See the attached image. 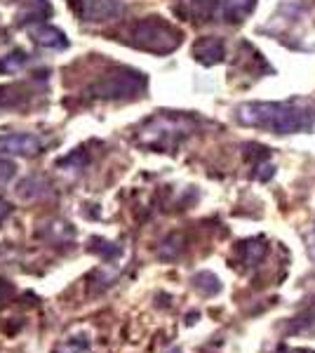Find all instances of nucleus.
<instances>
[{"mask_svg": "<svg viewBox=\"0 0 315 353\" xmlns=\"http://www.w3.org/2000/svg\"><path fill=\"white\" fill-rule=\"evenodd\" d=\"M236 118L247 128L268 130L273 134H296L313 130L315 113L287 101H247L236 109Z\"/></svg>", "mask_w": 315, "mask_h": 353, "instance_id": "obj_1", "label": "nucleus"}, {"mask_svg": "<svg viewBox=\"0 0 315 353\" xmlns=\"http://www.w3.org/2000/svg\"><path fill=\"white\" fill-rule=\"evenodd\" d=\"M191 132H196V123L188 116L160 113L141 125L139 144L153 151H174Z\"/></svg>", "mask_w": 315, "mask_h": 353, "instance_id": "obj_2", "label": "nucleus"}, {"mask_svg": "<svg viewBox=\"0 0 315 353\" xmlns=\"http://www.w3.org/2000/svg\"><path fill=\"white\" fill-rule=\"evenodd\" d=\"M132 45L153 54H170L181 45V31L163 19H144L132 28Z\"/></svg>", "mask_w": 315, "mask_h": 353, "instance_id": "obj_3", "label": "nucleus"}, {"mask_svg": "<svg viewBox=\"0 0 315 353\" xmlns=\"http://www.w3.org/2000/svg\"><path fill=\"white\" fill-rule=\"evenodd\" d=\"M146 90V76L132 68H116V71L106 73L104 78H99L90 94L94 99H130Z\"/></svg>", "mask_w": 315, "mask_h": 353, "instance_id": "obj_4", "label": "nucleus"}, {"mask_svg": "<svg viewBox=\"0 0 315 353\" xmlns=\"http://www.w3.org/2000/svg\"><path fill=\"white\" fill-rule=\"evenodd\" d=\"M40 149H43V141L31 132L0 134V153L5 156H36Z\"/></svg>", "mask_w": 315, "mask_h": 353, "instance_id": "obj_5", "label": "nucleus"}, {"mask_svg": "<svg viewBox=\"0 0 315 353\" xmlns=\"http://www.w3.org/2000/svg\"><path fill=\"white\" fill-rule=\"evenodd\" d=\"M193 57H196L203 66L221 64L223 57H226V45H223L221 38H216V36H205L193 45Z\"/></svg>", "mask_w": 315, "mask_h": 353, "instance_id": "obj_6", "label": "nucleus"}, {"mask_svg": "<svg viewBox=\"0 0 315 353\" xmlns=\"http://www.w3.org/2000/svg\"><path fill=\"white\" fill-rule=\"evenodd\" d=\"M120 14L118 0H80V17L85 21H108Z\"/></svg>", "mask_w": 315, "mask_h": 353, "instance_id": "obj_7", "label": "nucleus"}, {"mask_svg": "<svg viewBox=\"0 0 315 353\" xmlns=\"http://www.w3.org/2000/svg\"><path fill=\"white\" fill-rule=\"evenodd\" d=\"M31 36L40 48H48V50H64L68 48V41H66V33L57 26H50V24H40L36 28H31Z\"/></svg>", "mask_w": 315, "mask_h": 353, "instance_id": "obj_8", "label": "nucleus"}, {"mask_svg": "<svg viewBox=\"0 0 315 353\" xmlns=\"http://www.w3.org/2000/svg\"><path fill=\"white\" fill-rule=\"evenodd\" d=\"M256 0H221V17L228 24H240L254 12Z\"/></svg>", "mask_w": 315, "mask_h": 353, "instance_id": "obj_9", "label": "nucleus"}, {"mask_svg": "<svg viewBox=\"0 0 315 353\" xmlns=\"http://www.w3.org/2000/svg\"><path fill=\"white\" fill-rule=\"evenodd\" d=\"M52 14L48 0H28L26 8L19 14V24H33V21H43L45 17Z\"/></svg>", "mask_w": 315, "mask_h": 353, "instance_id": "obj_10", "label": "nucleus"}, {"mask_svg": "<svg viewBox=\"0 0 315 353\" xmlns=\"http://www.w3.org/2000/svg\"><path fill=\"white\" fill-rule=\"evenodd\" d=\"M221 10L219 0H191V14L198 21H212Z\"/></svg>", "mask_w": 315, "mask_h": 353, "instance_id": "obj_11", "label": "nucleus"}, {"mask_svg": "<svg viewBox=\"0 0 315 353\" xmlns=\"http://www.w3.org/2000/svg\"><path fill=\"white\" fill-rule=\"evenodd\" d=\"M193 285H196V290H200L203 294H207V297H212V294H216L221 290L219 278H216L214 273H210V271L196 273V278H193Z\"/></svg>", "mask_w": 315, "mask_h": 353, "instance_id": "obj_12", "label": "nucleus"}, {"mask_svg": "<svg viewBox=\"0 0 315 353\" xmlns=\"http://www.w3.org/2000/svg\"><path fill=\"white\" fill-rule=\"evenodd\" d=\"M28 61V54L24 50H14V52L0 57V73H14L19 71L21 66H24Z\"/></svg>", "mask_w": 315, "mask_h": 353, "instance_id": "obj_13", "label": "nucleus"}, {"mask_svg": "<svg viewBox=\"0 0 315 353\" xmlns=\"http://www.w3.org/2000/svg\"><path fill=\"white\" fill-rule=\"evenodd\" d=\"M90 243H92V245H90V250H92V252H96L101 259H106V261H111V259H116V257H120V254H123L120 245L108 243V241H104V238H92Z\"/></svg>", "mask_w": 315, "mask_h": 353, "instance_id": "obj_14", "label": "nucleus"}, {"mask_svg": "<svg viewBox=\"0 0 315 353\" xmlns=\"http://www.w3.org/2000/svg\"><path fill=\"white\" fill-rule=\"evenodd\" d=\"M181 248H184V238L179 236V233H172L163 241V245L158 248V254L160 259H174L176 254L181 252Z\"/></svg>", "mask_w": 315, "mask_h": 353, "instance_id": "obj_15", "label": "nucleus"}, {"mask_svg": "<svg viewBox=\"0 0 315 353\" xmlns=\"http://www.w3.org/2000/svg\"><path fill=\"white\" fill-rule=\"evenodd\" d=\"M240 250L245 252V257H243L245 264H256V261L263 257V252H266V248H263L261 243H256V241L243 243V245H240Z\"/></svg>", "mask_w": 315, "mask_h": 353, "instance_id": "obj_16", "label": "nucleus"}, {"mask_svg": "<svg viewBox=\"0 0 315 353\" xmlns=\"http://www.w3.org/2000/svg\"><path fill=\"white\" fill-rule=\"evenodd\" d=\"M14 176H17V165L12 161H8V158H3L0 161V186H8Z\"/></svg>", "mask_w": 315, "mask_h": 353, "instance_id": "obj_17", "label": "nucleus"}, {"mask_svg": "<svg viewBox=\"0 0 315 353\" xmlns=\"http://www.w3.org/2000/svg\"><path fill=\"white\" fill-rule=\"evenodd\" d=\"M85 163H88V156H85V153L83 151H76V153H71V156H66L64 158V161H59V165H61V168H71V170H83V165Z\"/></svg>", "mask_w": 315, "mask_h": 353, "instance_id": "obj_18", "label": "nucleus"}, {"mask_svg": "<svg viewBox=\"0 0 315 353\" xmlns=\"http://www.w3.org/2000/svg\"><path fill=\"white\" fill-rule=\"evenodd\" d=\"M61 353H88V341L76 339V341H66Z\"/></svg>", "mask_w": 315, "mask_h": 353, "instance_id": "obj_19", "label": "nucleus"}, {"mask_svg": "<svg viewBox=\"0 0 315 353\" xmlns=\"http://www.w3.org/2000/svg\"><path fill=\"white\" fill-rule=\"evenodd\" d=\"M12 294H14V285L10 281H5V278H0V304L8 301Z\"/></svg>", "mask_w": 315, "mask_h": 353, "instance_id": "obj_20", "label": "nucleus"}, {"mask_svg": "<svg viewBox=\"0 0 315 353\" xmlns=\"http://www.w3.org/2000/svg\"><path fill=\"white\" fill-rule=\"evenodd\" d=\"M10 210H12V208H10V203H8V201H3V198H0V221H3L5 217H8V214H10Z\"/></svg>", "mask_w": 315, "mask_h": 353, "instance_id": "obj_21", "label": "nucleus"}]
</instances>
